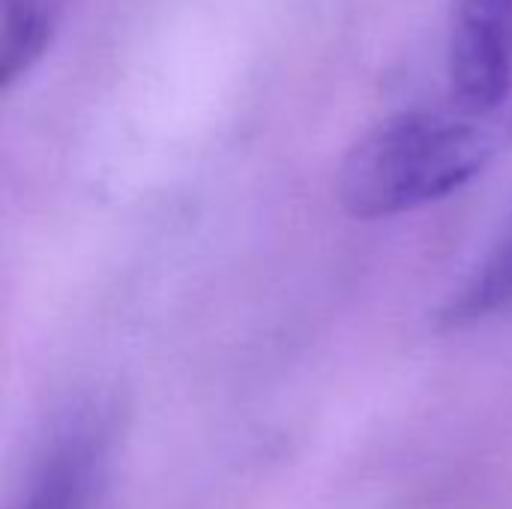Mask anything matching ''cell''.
I'll use <instances>...</instances> for the list:
<instances>
[{
  "mask_svg": "<svg viewBox=\"0 0 512 509\" xmlns=\"http://www.w3.org/2000/svg\"><path fill=\"white\" fill-rule=\"evenodd\" d=\"M69 0H0V84L21 78L51 45Z\"/></svg>",
  "mask_w": 512,
  "mask_h": 509,
  "instance_id": "277c9868",
  "label": "cell"
},
{
  "mask_svg": "<svg viewBox=\"0 0 512 509\" xmlns=\"http://www.w3.org/2000/svg\"><path fill=\"white\" fill-rule=\"evenodd\" d=\"M447 69L453 102L486 117L512 114V0H450Z\"/></svg>",
  "mask_w": 512,
  "mask_h": 509,
  "instance_id": "7a4b0ae2",
  "label": "cell"
},
{
  "mask_svg": "<svg viewBox=\"0 0 512 509\" xmlns=\"http://www.w3.org/2000/svg\"><path fill=\"white\" fill-rule=\"evenodd\" d=\"M108 411L102 402H81L57 423L18 509H93L114 435Z\"/></svg>",
  "mask_w": 512,
  "mask_h": 509,
  "instance_id": "3957f363",
  "label": "cell"
},
{
  "mask_svg": "<svg viewBox=\"0 0 512 509\" xmlns=\"http://www.w3.org/2000/svg\"><path fill=\"white\" fill-rule=\"evenodd\" d=\"M510 117L414 108L378 120L342 159L339 201L357 219H390L468 186L498 153Z\"/></svg>",
  "mask_w": 512,
  "mask_h": 509,
  "instance_id": "6da1fadb",
  "label": "cell"
}]
</instances>
